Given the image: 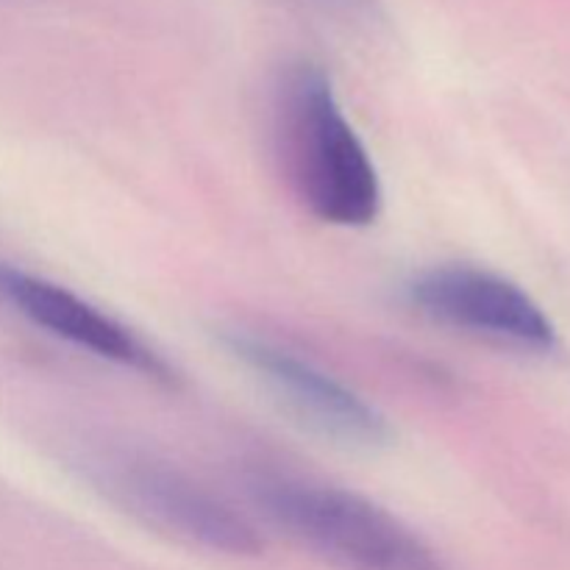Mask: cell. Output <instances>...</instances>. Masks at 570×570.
I'll use <instances>...</instances> for the list:
<instances>
[{
  "instance_id": "cell-1",
  "label": "cell",
  "mask_w": 570,
  "mask_h": 570,
  "mask_svg": "<svg viewBox=\"0 0 570 570\" xmlns=\"http://www.w3.org/2000/svg\"><path fill=\"white\" fill-rule=\"evenodd\" d=\"M271 134L284 181L315 220L340 228L379 220L384 193L376 161L321 65L295 61L282 72L273 92Z\"/></svg>"
},
{
  "instance_id": "cell-2",
  "label": "cell",
  "mask_w": 570,
  "mask_h": 570,
  "mask_svg": "<svg viewBox=\"0 0 570 570\" xmlns=\"http://www.w3.org/2000/svg\"><path fill=\"white\" fill-rule=\"evenodd\" d=\"M245 490L271 527L337 570H451L415 529L348 488L259 465Z\"/></svg>"
},
{
  "instance_id": "cell-3",
  "label": "cell",
  "mask_w": 570,
  "mask_h": 570,
  "mask_svg": "<svg viewBox=\"0 0 570 570\" xmlns=\"http://www.w3.org/2000/svg\"><path fill=\"white\" fill-rule=\"evenodd\" d=\"M72 471L111 507L178 543L223 557H259L265 549L250 518L156 451L111 440L81 443Z\"/></svg>"
},
{
  "instance_id": "cell-4",
  "label": "cell",
  "mask_w": 570,
  "mask_h": 570,
  "mask_svg": "<svg viewBox=\"0 0 570 570\" xmlns=\"http://www.w3.org/2000/svg\"><path fill=\"white\" fill-rule=\"evenodd\" d=\"M220 343L289 417L317 438L354 451L393 443L390 417L301 351L243 326L223 328Z\"/></svg>"
},
{
  "instance_id": "cell-5",
  "label": "cell",
  "mask_w": 570,
  "mask_h": 570,
  "mask_svg": "<svg viewBox=\"0 0 570 570\" xmlns=\"http://www.w3.org/2000/svg\"><path fill=\"white\" fill-rule=\"evenodd\" d=\"M406 304L438 326L465 337L543 356L557 348V326L543 306L512 278L465 262H445L415 273Z\"/></svg>"
},
{
  "instance_id": "cell-6",
  "label": "cell",
  "mask_w": 570,
  "mask_h": 570,
  "mask_svg": "<svg viewBox=\"0 0 570 570\" xmlns=\"http://www.w3.org/2000/svg\"><path fill=\"white\" fill-rule=\"evenodd\" d=\"M0 301L26 317L31 326L95 360L139 373L148 382L167 387L178 382L176 367L154 345L65 284L0 262Z\"/></svg>"
},
{
  "instance_id": "cell-7",
  "label": "cell",
  "mask_w": 570,
  "mask_h": 570,
  "mask_svg": "<svg viewBox=\"0 0 570 570\" xmlns=\"http://www.w3.org/2000/svg\"><path fill=\"white\" fill-rule=\"evenodd\" d=\"M326 11L343 17V20L360 22L376 14V0H317Z\"/></svg>"
}]
</instances>
